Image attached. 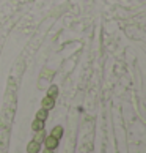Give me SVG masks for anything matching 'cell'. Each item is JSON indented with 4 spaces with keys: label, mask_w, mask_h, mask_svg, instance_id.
I'll return each instance as SVG.
<instances>
[{
    "label": "cell",
    "mask_w": 146,
    "mask_h": 153,
    "mask_svg": "<svg viewBox=\"0 0 146 153\" xmlns=\"http://www.w3.org/2000/svg\"><path fill=\"white\" fill-rule=\"evenodd\" d=\"M27 152L29 153H39L41 152V144L36 142V140H30L29 145H27Z\"/></svg>",
    "instance_id": "cell-3"
},
{
    "label": "cell",
    "mask_w": 146,
    "mask_h": 153,
    "mask_svg": "<svg viewBox=\"0 0 146 153\" xmlns=\"http://www.w3.org/2000/svg\"><path fill=\"white\" fill-rule=\"evenodd\" d=\"M41 107H43V109H46V111L54 109V107H55V100L49 98V96H44L43 101H41Z\"/></svg>",
    "instance_id": "cell-2"
},
{
    "label": "cell",
    "mask_w": 146,
    "mask_h": 153,
    "mask_svg": "<svg viewBox=\"0 0 146 153\" xmlns=\"http://www.w3.org/2000/svg\"><path fill=\"white\" fill-rule=\"evenodd\" d=\"M47 117H49V111H46V109H39L38 112H36V118L38 120H43V122H46L47 120Z\"/></svg>",
    "instance_id": "cell-7"
},
{
    "label": "cell",
    "mask_w": 146,
    "mask_h": 153,
    "mask_svg": "<svg viewBox=\"0 0 146 153\" xmlns=\"http://www.w3.org/2000/svg\"><path fill=\"white\" fill-rule=\"evenodd\" d=\"M46 129H39V131H35V137H33V140H36V142H39V144H43L44 142V139H46Z\"/></svg>",
    "instance_id": "cell-4"
},
{
    "label": "cell",
    "mask_w": 146,
    "mask_h": 153,
    "mask_svg": "<svg viewBox=\"0 0 146 153\" xmlns=\"http://www.w3.org/2000/svg\"><path fill=\"white\" fill-rule=\"evenodd\" d=\"M43 128H44V122L35 118V120H33V123H32V129H33V131H39V129H43Z\"/></svg>",
    "instance_id": "cell-8"
},
{
    "label": "cell",
    "mask_w": 146,
    "mask_h": 153,
    "mask_svg": "<svg viewBox=\"0 0 146 153\" xmlns=\"http://www.w3.org/2000/svg\"><path fill=\"white\" fill-rule=\"evenodd\" d=\"M47 96H49V98H52V100H57V96H58V87L57 85H50L49 90H47Z\"/></svg>",
    "instance_id": "cell-6"
},
{
    "label": "cell",
    "mask_w": 146,
    "mask_h": 153,
    "mask_svg": "<svg viewBox=\"0 0 146 153\" xmlns=\"http://www.w3.org/2000/svg\"><path fill=\"white\" fill-rule=\"evenodd\" d=\"M50 136H54V137L55 139H61V137H63V126H60V125H58V126H55V128H52V131H50Z\"/></svg>",
    "instance_id": "cell-5"
},
{
    "label": "cell",
    "mask_w": 146,
    "mask_h": 153,
    "mask_svg": "<svg viewBox=\"0 0 146 153\" xmlns=\"http://www.w3.org/2000/svg\"><path fill=\"white\" fill-rule=\"evenodd\" d=\"M41 153H54V150H50V149H44Z\"/></svg>",
    "instance_id": "cell-9"
},
{
    "label": "cell",
    "mask_w": 146,
    "mask_h": 153,
    "mask_svg": "<svg viewBox=\"0 0 146 153\" xmlns=\"http://www.w3.org/2000/svg\"><path fill=\"white\" fill-rule=\"evenodd\" d=\"M58 142L60 140L58 139H55L54 136H46V139H44V147H46V149H50V150H55L58 147Z\"/></svg>",
    "instance_id": "cell-1"
}]
</instances>
